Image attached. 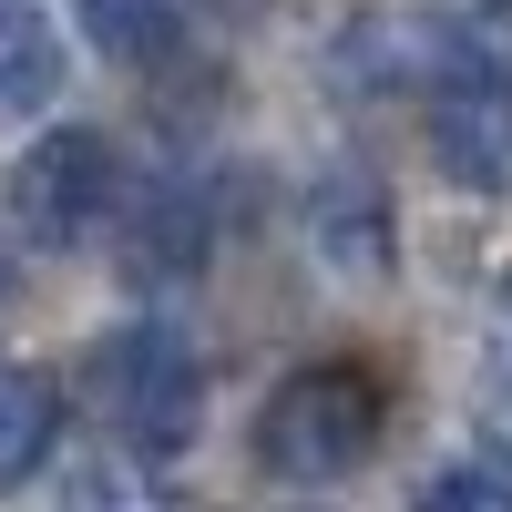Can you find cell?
Instances as JSON below:
<instances>
[{
    "label": "cell",
    "instance_id": "5",
    "mask_svg": "<svg viewBox=\"0 0 512 512\" xmlns=\"http://www.w3.org/2000/svg\"><path fill=\"white\" fill-rule=\"evenodd\" d=\"M308 236H318L328 267H349V277H379V267H390V205H379L369 175H328V185L308 195Z\"/></svg>",
    "mask_w": 512,
    "mask_h": 512
},
{
    "label": "cell",
    "instance_id": "9",
    "mask_svg": "<svg viewBox=\"0 0 512 512\" xmlns=\"http://www.w3.org/2000/svg\"><path fill=\"white\" fill-rule=\"evenodd\" d=\"M82 31H93L113 62H154L164 41H175V0H82Z\"/></svg>",
    "mask_w": 512,
    "mask_h": 512
},
{
    "label": "cell",
    "instance_id": "10",
    "mask_svg": "<svg viewBox=\"0 0 512 512\" xmlns=\"http://www.w3.org/2000/svg\"><path fill=\"white\" fill-rule=\"evenodd\" d=\"M72 512H175V492L144 482L134 461H93V472L72 482Z\"/></svg>",
    "mask_w": 512,
    "mask_h": 512
},
{
    "label": "cell",
    "instance_id": "6",
    "mask_svg": "<svg viewBox=\"0 0 512 512\" xmlns=\"http://www.w3.org/2000/svg\"><path fill=\"white\" fill-rule=\"evenodd\" d=\"M52 441H62V390L41 369H0V492L31 482L52 461Z\"/></svg>",
    "mask_w": 512,
    "mask_h": 512
},
{
    "label": "cell",
    "instance_id": "7",
    "mask_svg": "<svg viewBox=\"0 0 512 512\" xmlns=\"http://www.w3.org/2000/svg\"><path fill=\"white\" fill-rule=\"evenodd\" d=\"M52 93H62V31L31 0H11L0 11V113H41Z\"/></svg>",
    "mask_w": 512,
    "mask_h": 512
},
{
    "label": "cell",
    "instance_id": "1",
    "mask_svg": "<svg viewBox=\"0 0 512 512\" xmlns=\"http://www.w3.org/2000/svg\"><path fill=\"white\" fill-rule=\"evenodd\" d=\"M369 451H379V379L349 369V359L297 369L267 400V420H256V461H267L277 482H338V472H359Z\"/></svg>",
    "mask_w": 512,
    "mask_h": 512
},
{
    "label": "cell",
    "instance_id": "12",
    "mask_svg": "<svg viewBox=\"0 0 512 512\" xmlns=\"http://www.w3.org/2000/svg\"><path fill=\"white\" fill-rule=\"evenodd\" d=\"M0 297H11V236H0Z\"/></svg>",
    "mask_w": 512,
    "mask_h": 512
},
{
    "label": "cell",
    "instance_id": "14",
    "mask_svg": "<svg viewBox=\"0 0 512 512\" xmlns=\"http://www.w3.org/2000/svg\"><path fill=\"white\" fill-rule=\"evenodd\" d=\"M502 318H512V277H502Z\"/></svg>",
    "mask_w": 512,
    "mask_h": 512
},
{
    "label": "cell",
    "instance_id": "13",
    "mask_svg": "<svg viewBox=\"0 0 512 512\" xmlns=\"http://www.w3.org/2000/svg\"><path fill=\"white\" fill-rule=\"evenodd\" d=\"M492 420H502V441H512V400H502V410H492Z\"/></svg>",
    "mask_w": 512,
    "mask_h": 512
},
{
    "label": "cell",
    "instance_id": "11",
    "mask_svg": "<svg viewBox=\"0 0 512 512\" xmlns=\"http://www.w3.org/2000/svg\"><path fill=\"white\" fill-rule=\"evenodd\" d=\"M410 512H512V482L482 472V461H451V472H431L410 492Z\"/></svg>",
    "mask_w": 512,
    "mask_h": 512
},
{
    "label": "cell",
    "instance_id": "4",
    "mask_svg": "<svg viewBox=\"0 0 512 512\" xmlns=\"http://www.w3.org/2000/svg\"><path fill=\"white\" fill-rule=\"evenodd\" d=\"M431 154L451 185L502 195L512 185V82H441L431 103Z\"/></svg>",
    "mask_w": 512,
    "mask_h": 512
},
{
    "label": "cell",
    "instance_id": "2",
    "mask_svg": "<svg viewBox=\"0 0 512 512\" xmlns=\"http://www.w3.org/2000/svg\"><path fill=\"white\" fill-rule=\"evenodd\" d=\"M93 390H103L113 431L134 441L144 461H164V451H185L195 420H205V359L185 349V328L134 318V328H113L93 349Z\"/></svg>",
    "mask_w": 512,
    "mask_h": 512
},
{
    "label": "cell",
    "instance_id": "3",
    "mask_svg": "<svg viewBox=\"0 0 512 512\" xmlns=\"http://www.w3.org/2000/svg\"><path fill=\"white\" fill-rule=\"evenodd\" d=\"M113 205V144L103 134H41L11 164V216L31 246H82Z\"/></svg>",
    "mask_w": 512,
    "mask_h": 512
},
{
    "label": "cell",
    "instance_id": "8",
    "mask_svg": "<svg viewBox=\"0 0 512 512\" xmlns=\"http://www.w3.org/2000/svg\"><path fill=\"white\" fill-rule=\"evenodd\" d=\"M195 256H205V205L164 185V195L144 205V236H134V277H175V267H195Z\"/></svg>",
    "mask_w": 512,
    "mask_h": 512
}]
</instances>
